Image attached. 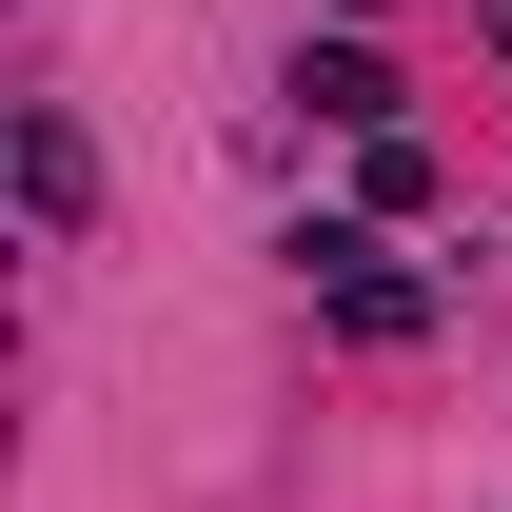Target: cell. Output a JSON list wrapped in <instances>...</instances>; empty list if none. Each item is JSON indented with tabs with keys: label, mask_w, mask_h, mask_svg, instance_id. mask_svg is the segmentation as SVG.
Returning a JSON list of instances; mask_svg holds the SVG:
<instances>
[{
	"label": "cell",
	"mask_w": 512,
	"mask_h": 512,
	"mask_svg": "<svg viewBox=\"0 0 512 512\" xmlns=\"http://www.w3.org/2000/svg\"><path fill=\"white\" fill-rule=\"evenodd\" d=\"M296 276H316V316L375 335V355H414V335H434V276L394 256V217H316V237H296Z\"/></svg>",
	"instance_id": "obj_1"
},
{
	"label": "cell",
	"mask_w": 512,
	"mask_h": 512,
	"mask_svg": "<svg viewBox=\"0 0 512 512\" xmlns=\"http://www.w3.org/2000/svg\"><path fill=\"white\" fill-rule=\"evenodd\" d=\"M20 217H40V237H79V217H99V138H79L60 99H20Z\"/></svg>",
	"instance_id": "obj_2"
},
{
	"label": "cell",
	"mask_w": 512,
	"mask_h": 512,
	"mask_svg": "<svg viewBox=\"0 0 512 512\" xmlns=\"http://www.w3.org/2000/svg\"><path fill=\"white\" fill-rule=\"evenodd\" d=\"M296 99H316L335 138H394V60L375 40H296Z\"/></svg>",
	"instance_id": "obj_3"
},
{
	"label": "cell",
	"mask_w": 512,
	"mask_h": 512,
	"mask_svg": "<svg viewBox=\"0 0 512 512\" xmlns=\"http://www.w3.org/2000/svg\"><path fill=\"white\" fill-rule=\"evenodd\" d=\"M473 20H493V60H512V0H473Z\"/></svg>",
	"instance_id": "obj_4"
}]
</instances>
